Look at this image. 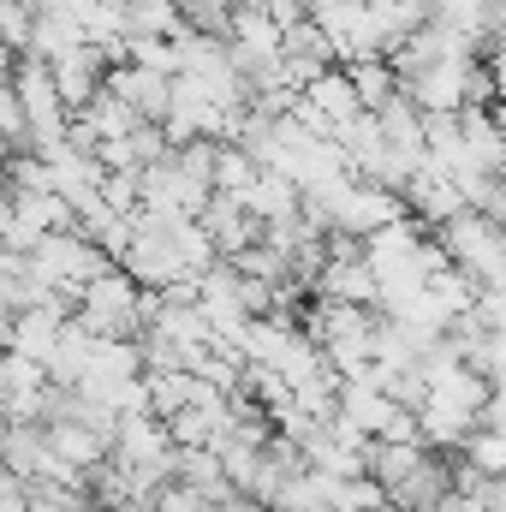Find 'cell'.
Listing matches in <instances>:
<instances>
[{"label":"cell","mask_w":506,"mask_h":512,"mask_svg":"<svg viewBox=\"0 0 506 512\" xmlns=\"http://www.w3.org/2000/svg\"><path fill=\"white\" fill-rule=\"evenodd\" d=\"M78 322L102 340H143L149 328V292L131 280L126 268H108L102 280H90L78 292Z\"/></svg>","instance_id":"obj_1"},{"label":"cell","mask_w":506,"mask_h":512,"mask_svg":"<svg viewBox=\"0 0 506 512\" xmlns=\"http://www.w3.org/2000/svg\"><path fill=\"white\" fill-rule=\"evenodd\" d=\"M54 90H60V102H66V114H84L102 90H108V54L102 48H72V54H60L54 66Z\"/></svg>","instance_id":"obj_2"},{"label":"cell","mask_w":506,"mask_h":512,"mask_svg":"<svg viewBox=\"0 0 506 512\" xmlns=\"http://www.w3.org/2000/svg\"><path fill=\"white\" fill-rule=\"evenodd\" d=\"M108 90L126 102L143 126H161L167 108H173V78H161V72H149V66H114V72H108Z\"/></svg>","instance_id":"obj_3"},{"label":"cell","mask_w":506,"mask_h":512,"mask_svg":"<svg viewBox=\"0 0 506 512\" xmlns=\"http://www.w3.org/2000/svg\"><path fill=\"white\" fill-rule=\"evenodd\" d=\"M72 120H78V126H90V137H96V143H126L131 131L143 126V120L131 114V108L120 102V96H114V90H102V96H96L84 114H72Z\"/></svg>","instance_id":"obj_4"},{"label":"cell","mask_w":506,"mask_h":512,"mask_svg":"<svg viewBox=\"0 0 506 512\" xmlns=\"http://www.w3.org/2000/svg\"><path fill=\"white\" fill-rule=\"evenodd\" d=\"M340 72L352 78V90H358L364 114H381V108L399 96V72H393L387 60H358V66H340Z\"/></svg>","instance_id":"obj_5"},{"label":"cell","mask_w":506,"mask_h":512,"mask_svg":"<svg viewBox=\"0 0 506 512\" xmlns=\"http://www.w3.org/2000/svg\"><path fill=\"white\" fill-rule=\"evenodd\" d=\"M459 459H465L471 471H483L489 483H501V477H506V435H501V429H477V435L459 447Z\"/></svg>","instance_id":"obj_6"},{"label":"cell","mask_w":506,"mask_h":512,"mask_svg":"<svg viewBox=\"0 0 506 512\" xmlns=\"http://www.w3.org/2000/svg\"><path fill=\"white\" fill-rule=\"evenodd\" d=\"M30 36H36V12L24 0H0V48L18 60V54H30Z\"/></svg>","instance_id":"obj_7"},{"label":"cell","mask_w":506,"mask_h":512,"mask_svg":"<svg viewBox=\"0 0 506 512\" xmlns=\"http://www.w3.org/2000/svg\"><path fill=\"white\" fill-rule=\"evenodd\" d=\"M0 137L12 149H30V120H24V102H18V84H12V66L0 72Z\"/></svg>","instance_id":"obj_8"},{"label":"cell","mask_w":506,"mask_h":512,"mask_svg":"<svg viewBox=\"0 0 506 512\" xmlns=\"http://www.w3.org/2000/svg\"><path fill=\"white\" fill-rule=\"evenodd\" d=\"M268 18H274L280 30H292V24L316 18V0H268Z\"/></svg>","instance_id":"obj_9"},{"label":"cell","mask_w":506,"mask_h":512,"mask_svg":"<svg viewBox=\"0 0 506 512\" xmlns=\"http://www.w3.org/2000/svg\"><path fill=\"white\" fill-rule=\"evenodd\" d=\"M489 78H495V96L506 102V48H495V60H489Z\"/></svg>","instance_id":"obj_10"},{"label":"cell","mask_w":506,"mask_h":512,"mask_svg":"<svg viewBox=\"0 0 506 512\" xmlns=\"http://www.w3.org/2000/svg\"><path fill=\"white\" fill-rule=\"evenodd\" d=\"M215 512H274V507H262V501H251V495H233L227 507H215Z\"/></svg>","instance_id":"obj_11"},{"label":"cell","mask_w":506,"mask_h":512,"mask_svg":"<svg viewBox=\"0 0 506 512\" xmlns=\"http://www.w3.org/2000/svg\"><path fill=\"white\" fill-rule=\"evenodd\" d=\"M12 155H18V149H12V143H6V137H0V167H6V161H12Z\"/></svg>","instance_id":"obj_12"},{"label":"cell","mask_w":506,"mask_h":512,"mask_svg":"<svg viewBox=\"0 0 506 512\" xmlns=\"http://www.w3.org/2000/svg\"><path fill=\"white\" fill-rule=\"evenodd\" d=\"M24 6H30V12H36V0H24Z\"/></svg>","instance_id":"obj_13"}]
</instances>
